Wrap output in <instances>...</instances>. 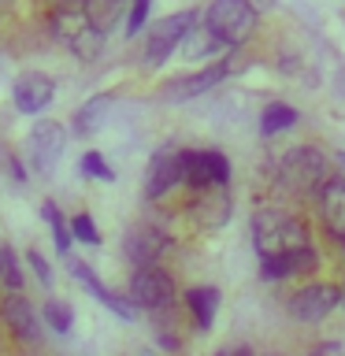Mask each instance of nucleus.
I'll list each match as a JSON object with an SVG mask.
<instances>
[{
    "mask_svg": "<svg viewBox=\"0 0 345 356\" xmlns=\"http://www.w3.org/2000/svg\"><path fill=\"white\" fill-rule=\"evenodd\" d=\"M204 30L219 44L238 49V44H245L256 30V8L249 0H216V4L204 11Z\"/></svg>",
    "mask_w": 345,
    "mask_h": 356,
    "instance_id": "nucleus-1",
    "label": "nucleus"
},
{
    "mask_svg": "<svg viewBox=\"0 0 345 356\" xmlns=\"http://www.w3.org/2000/svg\"><path fill=\"white\" fill-rule=\"evenodd\" d=\"M252 241H256V252L260 256H282V252H294L300 245H308V234L297 219L260 211L252 219Z\"/></svg>",
    "mask_w": 345,
    "mask_h": 356,
    "instance_id": "nucleus-2",
    "label": "nucleus"
},
{
    "mask_svg": "<svg viewBox=\"0 0 345 356\" xmlns=\"http://www.w3.org/2000/svg\"><path fill=\"white\" fill-rule=\"evenodd\" d=\"M52 33L86 63L97 60L100 44H104V30L93 22L89 11H52Z\"/></svg>",
    "mask_w": 345,
    "mask_h": 356,
    "instance_id": "nucleus-3",
    "label": "nucleus"
},
{
    "mask_svg": "<svg viewBox=\"0 0 345 356\" xmlns=\"http://www.w3.org/2000/svg\"><path fill=\"white\" fill-rule=\"evenodd\" d=\"M327 156L312 145H300V149H289V156L282 160V182L294 189V193H319L327 186Z\"/></svg>",
    "mask_w": 345,
    "mask_h": 356,
    "instance_id": "nucleus-4",
    "label": "nucleus"
},
{
    "mask_svg": "<svg viewBox=\"0 0 345 356\" xmlns=\"http://www.w3.org/2000/svg\"><path fill=\"white\" fill-rule=\"evenodd\" d=\"M197 26V11H178V15H167L160 19L156 26L149 30V41H145V63L149 67H160L167 56H171L178 44L186 41V33Z\"/></svg>",
    "mask_w": 345,
    "mask_h": 356,
    "instance_id": "nucleus-5",
    "label": "nucleus"
},
{
    "mask_svg": "<svg viewBox=\"0 0 345 356\" xmlns=\"http://www.w3.org/2000/svg\"><path fill=\"white\" fill-rule=\"evenodd\" d=\"M127 300L134 308H145V312H163V308H171V300H175V282H171V275L160 271V267H138L130 278V293Z\"/></svg>",
    "mask_w": 345,
    "mask_h": 356,
    "instance_id": "nucleus-6",
    "label": "nucleus"
},
{
    "mask_svg": "<svg viewBox=\"0 0 345 356\" xmlns=\"http://www.w3.org/2000/svg\"><path fill=\"white\" fill-rule=\"evenodd\" d=\"M234 71H241V60H216V63L200 67L197 74H186V78H175V82H167V86H163V97H167V100L200 97V93H208L211 86H219L223 78H230Z\"/></svg>",
    "mask_w": 345,
    "mask_h": 356,
    "instance_id": "nucleus-7",
    "label": "nucleus"
},
{
    "mask_svg": "<svg viewBox=\"0 0 345 356\" xmlns=\"http://www.w3.org/2000/svg\"><path fill=\"white\" fill-rule=\"evenodd\" d=\"M230 178V163L227 156L216 149L204 152H182V182H189L193 189H208V186H227Z\"/></svg>",
    "mask_w": 345,
    "mask_h": 356,
    "instance_id": "nucleus-8",
    "label": "nucleus"
},
{
    "mask_svg": "<svg viewBox=\"0 0 345 356\" xmlns=\"http://www.w3.org/2000/svg\"><path fill=\"white\" fill-rule=\"evenodd\" d=\"M338 305H342V289L330 286V282H316V286H305V289L294 293V300H289V316L300 319V323H319V319H327Z\"/></svg>",
    "mask_w": 345,
    "mask_h": 356,
    "instance_id": "nucleus-9",
    "label": "nucleus"
},
{
    "mask_svg": "<svg viewBox=\"0 0 345 356\" xmlns=\"http://www.w3.org/2000/svg\"><path fill=\"white\" fill-rule=\"evenodd\" d=\"M63 141H67V134L60 130V122L41 119L30 134V163L38 167L41 175H52L56 163H60V156H63Z\"/></svg>",
    "mask_w": 345,
    "mask_h": 356,
    "instance_id": "nucleus-10",
    "label": "nucleus"
},
{
    "mask_svg": "<svg viewBox=\"0 0 345 356\" xmlns=\"http://www.w3.org/2000/svg\"><path fill=\"white\" fill-rule=\"evenodd\" d=\"M178 182H182V149L163 145V149L152 156L149 175H145V197L156 200V197H163L167 189L178 186Z\"/></svg>",
    "mask_w": 345,
    "mask_h": 356,
    "instance_id": "nucleus-11",
    "label": "nucleus"
},
{
    "mask_svg": "<svg viewBox=\"0 0 345 356\" xmlns=\"http://www.w3.org/2000/svg\"><path fill=\"white\" fill-rule=\"evenodd\" d=\"M127 260L134 267H156V260L163 256L167 249V234L163 230H156V227H134L127 234Z\"/></svg>",
    "mask_w": 345,
    "mask_h": 356,
    "instance_id": "nucleus-12",
    "label": "nucleus"
},
{
    "mask_svg": "<svg viewBox=\"0 0 345 356\" xmlns=\"http://www.w3.org/2000/svg\"><path fill=\"white\" fill-rule=\"evenodd\" d=\"M52 78L49 74H41V71H30V74H22L15 89H11V97H15V108L22 111V115H38V111L49 108V100H52Z\"/></svg>",
    "mask_w": 345,
    "mask_h": 356,
    "instance_id": "nucleus-13",
    "label": "nucleus"
},
{
    "mask_svg": "<svg viewBox=\"0 0 345 356\" xmlns=\"http://www.w3.org/2000/svg\"><path fill=\"white\" fill-rule=\"evenodd\" d=\"M0 316H4V323L11 327L15 338H22V341H38L41 338L38 312H33V305L22 293H8L4 300H0Z\"/></svg>",
    "mask_w": 345,
    "mask_h": 356,
    "instance_id": "nucleus-14",
    "label": "nucleus"
},
{
    "mask_svg": "<svg viewBox=\"0 0 345 356\" xmlns=\"http://www.w3.org/2000/svg\"><path fill=\"white\" fill-rule=\"evenodd\" d=\"M319 216L338 241H345V178H327L319 189Z\"/></svg>",
    "mask_w": 345,
    "mask_h": 356,
    "instance_id": "nucleus-15",
    "label": "nucleus"
},
{
    "mask_svg": "<svg viewBox=\"0 0 345 356\" xmlns=\"http://www.w3.org/2000/svg\"><path fill=\"white\" fill-rule=\"evenodd\" d=\"M71 275H74L78 282H82V286H86L89 293H93L104 308L115 312V316H122V319H134V316H138V308H134L127 297H115V293H111V289H108L104 282H100V278H97L93 271H89V267H86L82 260H71Z\"/></svg>",
    "mask_w": 345,
    "mask_h": 356,
    "instance_id": "nucleus-16",
    "label": "nucleus"
},
{
    "mask_svg": "<svg viewBox=\"0 0 345 356\" xmlns=\"http://www.w3.org/2000/svg\"><path fill=\"white\" fill-rule=\"evenodd\" d=\"M197 219L208 222V227H219V222L230 219V197H227V186H208L200 189L197 197Z\"/></svg>",
    "mask_w": 345,
    "mask_h": 356,
    "instance_id": "nucleus-17",
    "label": "nucleus"
},
{
    "mask_svg": "<svg viewBox=\"0 0 345 356\" xmlns=\"http://www.w3.org/2000/svg\"><path fill=\"white\" fill-rule=\"evenodd\" d=\"M186 308H189V316H193V327L208 330L211 319H216V308H219V289H211V286L189 289V293H186Z\"/></svg>",
    "mask_w": 345,
    "mask_h": 356,
    "instance_id": "nucleus-18",
    "label": "nucleus"
},
{
    "mask_svg": "<svg viewBox=\"0 0 345 356\" xmlns=\"http://www.w3.org/2000/svg\"><path fill=\"white\" fill-rule=\"evenodd\" d=\"M111 100H115L111 93L89 97L86 104L74 111V134H82V138H86V134H93V130L100 127V115H104V108H111Z\"/></svg>",
    "mask_w": 345,
    "mask_h": 356,
    "instance_id": "nucleus-19",
    "label": "nucleus"
},
{
    "mask_svg": "<svg viewBox=\"0 0 345 356\" xmlns=\"http://www.w3.org/2000/svg\"><path fill=\"white\" fill-rule=\"evenodd\" d=\"M294 122H297V111L289 104H267L264 115H260V134H264V138H271V134L294 127Z\"/></svg>",
    "mask_w": 345,
    "mask_h": 356,
    "instance_id": "nucleus-20",
    "label": "nucleus"
},
{
    "mask_svg": "<svg viewBox=\"0 0 345 356\" xmlns=\"http://www.w3.org/2000/svg\"><path fill=\"white\" fill-rule=\"evenodd\" d=\"M41 216L49 219V227H52V241H56V249L67 252V249H71V222H67V219L60 216V208H56L52 200H45V204H41Z\"/></svg>",
    "mask_w": 345,
    "mask_h": 356,
    "instance_id": "nucleus-21",
    "label": "nucleus"
},
{
    "mask_svg": "<svg viewBox=\"0 0 345 356\" xmlns=\"http://www.w3.org/2000/svg\"><path fill=\"white\" fill-rule=\"evenodd\" d=\"M45 323H49L56 334H71V327H74L71 305H63V300H49V305H45Z\"/></svg>",
    "mask_w": 345,
    "mask_h": 356,
    "instance_id": "nucleus-22",
    "label": "nucleus"
},
{
    "mask_svg": "<svg viewBox=\"0 0 345 356\" xmlns=\"http://www.w3.org/2000/svg\"><path fill=\"white\" fill-rule=\"evenodd\" d=\"M0 282H4L11 293H19V289H22V271H19L15 252H11L8 245H0Z\"/></svg>",
    "mask_w": 345,
    "mask_h": 356,
    "instance_id": "nucleus-23",
    "label": "nucleus"
},
{
    "mask_svg": "<svg viewBox=\"0 0 345 356\" xmlns=\"http://www.w3.org/2000/svg\"><path fill=\"white\" fill-rule=\"evenodd\" d=\"M71 238L86 241V245H100V230H97V222L89 216H74L71 219Z\"/></svg>",
    "mask_w": 345,
    "mask_h": 356,
    "instance_id": "nucleus-24",
    "label": "nucleus"
},
{
    "mask_svg": "<svg viewBox=\"0 0 345 356\" xmlns=\"http://www.w3.org/2000/svg\"><path fill=\"white\" fill-rule=\"evenodd\" d=\"M82 171L89 178H100V182H111V178H115V171L104 163V156H100V152H86L82 156Z\"/></svg>",
    "mask_w": 345,
    "mask_h": 356,
    "instance_id": "nucleus-25",
    "label": "nucleus"
},
{
    "mask_svg": "<svg viewBox=\"0 0 345 356\" xmlns=\"http://www.w3.org/2000/svg\"><path fill=\"white\" fill-rule=\"evenodd\" d=\"M149 8H152V0H134V8H130V19H127V33H130V38H138V33L145 30V19H149Z\"/></svg>",
    "mask_w": 345,
    "mask_h": 356,
    "instance_id": "nucleus-26",
    "label": "nucleus"
},
{
    "mask_svg": "<svg viewBox=\"0 0 345 356\" xmlns=\"http://www.w3.org/2000/svg\"><path fill=\"white\" fill-rule=\"evenodd\" d=\"M30 267H33V275H38L45 286L52 282V271H49V264H45V256H41L38 249H30Z\"/></svg>",
    "mask_w": 345,
    "mask_h": 356,
    "instance_id": "nucleus-27",
    "label": "nucleus"
},
{
    "mask_svg": "<svg viewBox=\"0 0 345 356\" xmlns=\"http://www.w3.org/2000/svg\"><path fill=\"white\" fill-rule=\"evenodd\" d=\"M52 11H89V0H49Z\"/></svg>",
    "mask_w": 345,
    "mask_h": 356,
    "instance_id": "nucleus-28",
    "label": "nucleus"
},
{
    "mask_svg": "<svg viewBox=\"0 0 345 356\" xmlns=\"http://www.w3.org/2000/svg\"><path fill=\"white\" fill-rule=\"evenodd\" d=\"M219 356H249V353H245V349H238V353H219Z\"/></svg>",
    "mask_w": 345,
    "mask_h": 356,
    "instance_id": "nucleus-29",
    "label": "nucleus"
},
{
    "mask_svg": "<svg viewBox=\"0 0 345 356\" xmlns=\"http://www.w3.org/2000/svg\"><path fill=\"white\" fill-rule=\"evenodd\" d=\"M338 163H342V167H345V152H338Z\"/></svg>",
    "mask_w": 345,
    "mask_h": 356,
    "instance_id": "nucleus-30",
    "label": "nucleus"
},
{
    "mask_svg": "<svg viewBox=\"0 0 345 356\" xmlns=\"http://www.w3.org/2000/svg\"><path fill=\"white\" fill-rule=\"evenodd\" d=\"M342 305H345V289H342Z\"/></svg>",
    "mask_w": 345,
    "mask_h": 356,
    "instance_id": "nucleus-31",
    "label": "nucleus"
},
{
    "mask_svg": "<svg viewBox=\"0 0 345 356\" xmlns=\"http://www.w3.org/2000/svg\"><path fill=\"white\" fill-rule=\"evenodd\" d=\"M312 356H323V353H312Z\"/></svg>",
    "mask_w": 345,
    "mask_h": 356,
    "instance_id": "nucleus-32",
    "label": "nucleus"
},
{
    "mask_svg": "<svg viewBox=\"0 0 345 356\" xmlns=\"http://www.w3.org/2000/svg\"><path fill=\"white\" fill-rule=\"evenodd\" d=\"M342 249H345V241H342Z\"/></svg>",
    "mask_w": 345,
    "mask_h": 356,
    "instance_id": "nucleus-33",
    "label": "nucleus"
}]
</instances>
